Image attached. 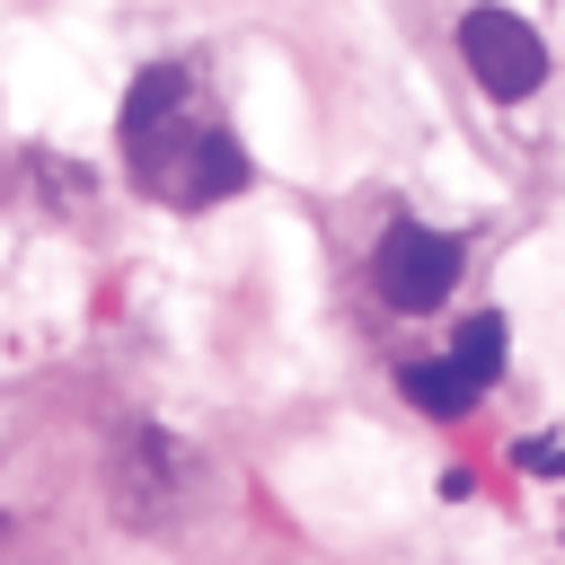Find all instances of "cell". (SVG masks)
I'll return each mask as SVG.
<instances>
[{"label":"cell","mask_w":565,"mask_h":565,"mask_svg":"<svg viewBox=\"0 0 565 565\" xmlns=\"http://www.w3.org/2000/svg\"><path fill=\"white\" fill-rule=\"evenodd\" d=\"M124 159H132V177L159 203H185V212H203V203L247 185V150L221 124H185V71L177 62H150L132 79V97H124Z\"/></svg>","instance_id":"1"},{"label":"cell","mask_w":565,"mask_h":565,"mask_svg":"<svg viewBox=\"0 0 565 565\" xmlns=\"http://www.w3.org/2000/svg\"><path fill=\"white\" fill-rule=\"evenodd\" d=\"M106 503H115L124 530L168 539L194 512V459L159 424H115V441H106Z\"/></svg>","instance_id":"2"},{"label":"cell","mask_w":565,"mask_h":565,"mask_svg":"<svg viewBox=\"0 0 565 565\" xmlns=\"http://www.w3.org/2000/svg\"><path fill=\"white\" fill-rule=\"evenodd\" d=\"M371 282L388 309H441L450 282H459V238L450 230H424V221H388L380 247H371Z\"/></svg>","instance_id":"3"},{"label":"cell","mask_w":565,"mask_h":565,"mask_svg":"<svg viewBox=\"0 0 565 565\" xmlns=\"http://www.w3.org/2000/svg\"><path fill=\"white\" fill-rule=\"evenodd\" d=\"M459 53H468V71H477V88L486 97H530L539 79H547V44L512 18V9H468L459 18Z\"/></svg>","instance_id":"4"},{"label":"cell","mask_w":565,"mask_h":565,"mask_svg":"<svg viewBox=\"0 0 565 565\" xmlns=\"http://www.w3.org/2000/svg\"><path fill=\"white\" fill-rule=\"evenodd\" d=\"M397 388H406L424 415H468V406L486 397V388H477V380H468L450 353H424V362H406V371H397Z\"/></svg>","instance_id":"5"},{"label":"cell","mask_w":565,"mask_h":565,"mask_svg":"<svg viewBox=\"0 0 565 565\" xmlns=\"http://www.w3.org/2000/svg\"><path fill=\"white\" fill-rule=\"evenodd\" d=\"M503 344H512V327H503L494 309H477V318H468V327L450 335V362H459V371H468V380L486 388V380L503 371Z\"/></svg>","instance_id":"6"},{"label":"cell","mask_w":565,"mask_h":565,"mask_svg":"<svg viewBox=\"0 0 565 565\" xmlns=\"http://www.w3.org/2000/svg\"><path fill=\"white\" fill-rule=\"evenodd\" d=\"M521 459H530V468H565V441H530Z\"/></svg>","instance_id":"7"}]
</instances>
